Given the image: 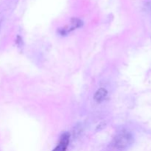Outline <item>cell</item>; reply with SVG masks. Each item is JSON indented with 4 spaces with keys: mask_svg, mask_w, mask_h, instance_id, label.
<instances>
[{
    "mask_svg": "<svg viewBox=\"0 0 151 151\" xmlns=\"http://www.w3.org/2000/svg\"><path fill=\"white\" fill-rule=\"evenodd\" d=\"M108 95V91L106 88H100L95 92L94 96V99L97 103H101L106 98Z\"/></svg>",
    "mask_w": 151,
    "mask_h": 151,
    "instance_id": "3957f363",
    "label": "cell"
},
{
    "mask_svg": "<svg viewBox=\"0 0 151 151\" xmlns=\"http://www.w3.org/2000/svg\"><path fill=\"white\" fill-rule=\"evenodd\" d=\"M69 133H64L60 137L59 143L52 151H66L68 148V145L69 144Z\"/></svg>",
    "mask_w": 151,
    "mask_h": 151,
    "instance_id": "7a4b0ae2",
    "label": "cell"
},
{
    "mask_svg": "<svg viewBox=\"0 0 151 151\" xmlns=\"http://www.w3.org/2000/svg\"><path fill=\"white\" fill-rule=\"evenodd\" d=\"M134 142L133 136L127 131H122L118 134L112 142V147L117 150H123L128 148Z\"/></svg>",
    "mask_w": 151,
    "mask_h": 151,
    "instance_id": "6da1fadb",
    "label": "cell"
}]
</instances>
